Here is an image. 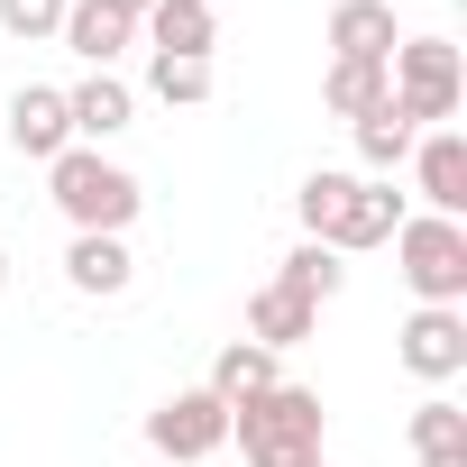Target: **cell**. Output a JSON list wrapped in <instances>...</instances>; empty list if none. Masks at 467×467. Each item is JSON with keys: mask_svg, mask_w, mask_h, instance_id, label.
<instances>
[{"mask_svg": "<svg viewBox=\"0 0 467 467\" xmlns=\"http://www.w3.org/2000/svg\"><path fill=\"white\" fill-rule=\"evenodd\" d=\"M321 394L312 385H266L229 412V440L248 449V467H312L321 458Z\"/></svg>", "mask_w": 467, "mask_h": 467, "instance_id": "2", "label": "cell"}, {"mask_svg": "<svg viewBox=\"0 0 467 467\" xmlns=\"http://www.w3.org/2000/svg\"><path fill=\"white\" fill-rule=\"evenodd\" d=\"M421 467H467V449H440V458H421Z\"/></svg>", "mask_w": 467, "mask_h": 467, "instance_id": "24", "label": "cell"}, {"mask_svg": "<svg viewBox=\"0 0 467 467\" xmlns=\"http://www.w3.org/2000/svg\"><path fill=\"white\" fill-rule=\"evenodd\" d=\"M92 74H110L119 56H129V37H138V19H119V10H101V0H74V10H65V28H56Z\"/></svg>", "mask_w": 467, "mask_h": 467, "instance_id": "15", "label": "cell"}, {"mask_svg": "<svg viewBox=\"0 0 467 467\" xmlns=\"http://www.w3.org/2000/svg\"><path fill=\"white\" fill-rule=\"evenodd\" d=\"M65 10H74V0H0V28H10L19 47H37V37L65 28Z\"/></svg>", "mask_w": 467, "mask_h": 467, "instance_id": "22", "label": "cell"}, {"mask_svg": "<svg viewBox=\"0 0 467 467\" xmlns=\"http://www.w3.org/2000/svg\"><path fill=\"white\" fill-rule=\"evenodd\" d=\"M330 47H339V65H385L403 47L394 0H339V10H330Z\"/></svg>", "mask_w": 467, "mask_h": 467, "instance_id": "11", "label": "cell"}, {"mask_svg": "<svg viewBox=\"0 0 467 467\" xmlns=\"http://www.w3.org/2000/svg\"><path fill=\"white\" fill-rule=\"evenodd\" d=\"M394 275L421 294V303H467V220H440V211H403V229H394Z\"/></svg>", "mask_w": 467, "mask_h": 467, "instance_id": "3", "label": "cell"}, {"mask_svg": "<svg viewBox=\"0 0 467 467\" xmlns=\"http://www.w3.org/2000/svg\"><path fill=\"white\" fill-rule=\"evenodd\" d=\"M211 83H220V74H211L202 56H147V92H156L165 110H202Z\"/></svg>", "mask_w": 467, "mask_h": 467, "instance_id": "18", "label": "cell"}, {"mask_svg": "<svg viewBox=\"0 0 467 467\" xmlns=\"http://www.w3.org/2000/svg\"><path fill=\"white\" fill-rule=\"evenodd\" d=\"M138 28H147L156 56H202L211 65V47H220V10H211V0H156Z\"/></svg>", "mask_w": 467, "mask_h": 467, "instance_id": "12", "label": "cell"}, {"mask_svg": "<svg viewBox=\"0 0 467 467\" xmlns=\"http://www.w3.org/2000/svg\"><path fill=\"white\" fill-rule=\"evenodd\" d=\"M458 47L449 37H403L394 56H385V101L412 119V129H449L458 119Z\"/></svg>", "mask_w": 467, "mask_h": 467, "instance_id": "4", "label": "cell"}, {"mask_svg": "<svg viewBox=\"0 0 467 467\" xmlns=\"http://www.w3.org/2000/svg\"><path fill=\"white\" fill-rule=\"evenodd\" d=\"M403 165H412V183H421V211L467 220V138H458V129H421Z\"/></svg>", "mask_w": 467, "mask_h": 467, "instance_id": "8", "label": "cell"}, {"mask_svg": "<svg viewBox=\"0 0 467 467\" xmlns=\"http://www.w3.org/2000/svg\"><path fill=\"white\" fill-rule=\"evenodd\" d=\"M275 285H294V294H303V303H330V294H339V285H348V257H330V248H321V239H303V248H294V257H285V275H275Z\"/></svg>", "mask_w": 467, "mask_h": 467, "instance_id": "20", "label": "cell"}, {"mask_svg": "<svg viewBox=\"0 0 467 467\" xmlns=\"http://www.w3.org/2000/svg\"><path fill=\"white\" fill-rule=\"evenodd\" d=\"M211 10H220V0H211Z\"/></svg>", "mask_w": 467, "mask_h": 467, "instance_id": "27", "label": "cell"}, {"mask_svg": "<svg viewBox=\"0 0 467 467\" xmlns=\"http://www.w3.org/2000/svg\"><path fill=\"white\" fill-rule=\"evenodd\" d=\"M321 101H330L339 119H367V110L385 101V65H339V56H330V74H321Z\"/></svg>", "mask_w": 467, "mask_h": 467, "instance_id": "19", "label": "cell"}, {"mask_svg": "<svg viewBox=\"0 0 467 467\" xmlns=\"http://www.w3.org/2000/svg\"><path fill=\"white\" fill-rule=\"evenodd\" d=\"M147 449H156V458H174V467H202V458H220V449H229V403H220L211 385H183V394H165V403L147 412Z\"/></svg>", "mask_w": 467, "mask_h": 467, "instance_id": "5", "label": "cell"}, {"mask_svg": "<svg viewBox=\"0 0 467 467\" xmlns=\"http://www.w3.org/2000/svg\"><path fill=\"white\" fill-rule=\"evenodd\" d=\"M394 358H403V376H421V385H449V376H467V312H449V303H421V312L394 330Z\"/></svg>", "mask_w": 467, "mask_h": 467, "instance_id": "7", "label": "cell"}, {"mask_svg": "<svg viewBox=\"0 0 467 467\" xmlns=\"http://www.w3.org/2000/svg\"><path fill=\"white\" fill-rule=\"evenodd\" d=\"M440 449H467V412H458L449 394L412 403V458H440Z\"/></svg>", "mask_w": 467, "mask_h": 467, "instance_id": "21", "label": "cell"}, {"mask_svg": "<svg viewBox=\"0 0 467 467\" xmlns=\"http://www.w3.org/2000/svg\"><path fill=\"white\" fill-rule=\"evenodd\" d=\"M0 294H10V248H0Z\"/></svg>", "mask_w": 467, "mask_h": 467, "instance_id": "25", "label": "cell"}, {"mask_svg": "<svg viewBox=\"0 0 467 467\" xmlns=\"http://www.w3.org/2000/svg\"><path fill=\"white\" fill-rule=\"evenodd\" d=\"M348 129H358V165H367L376 183H394V165H403V156H412V138H421L394 101H376V110H367V119H348Z\"/></svg>", "mask_w": 467, "mask_h": 467, "instance_id": "17", "label": "cell"}, {"mask_svg": "<svg viewBox=\"0 0 467 467\" xmlns=\"http://www.w3.org/2000/svg\"><path fill=\"white\" fill-rule=\"evenodd\" d=\"M312 467H330V458H312Z\"/></svg>", "mask_w": 467, "mask_h": 467, "instance_id": "26", "label": "cell"}, {"mask_svg": "<svg viewBox=\"0 0 467 467\" xmlns=\"http://www.w3.org/2000/svg\"><path fill=\"white\" fill-rule=\"evenodd\" d=\"M10 147H19L28 165H56V156L74 147V119H65V92H56V83H19V92H10Z\"/></svg>", "mask_w": 467, "mask_h": 467, "instance_id": "9", "label": "cell"}, {"mask_svg": "<svg viewBox=\"0 0 467 467\" xmlns=\"http://www.w3.org/2000/svg\"><path fill=\"white\" fill-rule=\"evenodd\" d=\"M47 202L74 220V239H129V220H138V174L129 165H110L101 147H65L56 165H47Z\"/></svg>", "mask_w": 467, "mask_h": 467, "instance_id": "1", "label": "cell"}, {"mask_svg": "<svg viewBox=\"0 0 467 467\" xmlns=\"http://www.w3.org/2000/svg\"><path fill=\"white\" fill-rule=\"evenodd\" d=\"M101 10H119V19H147V10H156V0H101Z\"/></svg>", "mask_w": 467, "mask_h": 467, "instance_id": "23", "label": "cell"}, {"mask_svg": "<svg viewBox=\"0 0 467 467\" xmlns=\"http://www.w3.org/2000/svg\"><path fill=\"white\" fill-rule=\"evenodd\" d=\"M312 330H321V303H303L294 285H257V303H248V339H257V348L285 358V348H303Z\"/></svg>", "mask_w": 467, "mask_h": 467, "instance_id": "14", "label": "cell"}, {"mask_svg": "<svg viewBox=\"0 0 467 467\" xmlns=\"http://www.w3.org/2000/svg\"><path fill=\"white\" fill-rule=\"evenodd\" d=\"M65 285H74V294H92V303H119V294L138 285L129 239H74V248H65Z\"/></svg>", "mask_w": 467, "mask_h": 467, "instance_id": "13", "label": "cell"}, {"mask_svg": "<svg viewBox=\"0 0 467 467\" xmlns=\"http://www.w3.org/2000/svg\"><path fill=\"white\" fill-rule=\"evenodd\" d=\"M65 119H74V147H110V138L138 119V92H129L119 74H83V83L65 92Z\"/></svg>", "mask_w": 467, "mask_h": 467, "instance_id": "10", "label": "cell"}, {"mask_svg": "<svg viewBox=\"0 0 467 467\" xmlns=\"http://www.w3.org/2000/svg\"><path fill=\"white\" fill-rule=\"evenodd\" d=\"M266 385H285V367H275V348H257V339H229L220 358H211V394L239 412L248 394H266Z\"/></svg>", "mask_w": 467, "mask_h": 467, "instance_id": "16", "label": "cell"}, {"mask_svg": "<svg viewBox=\"0 0 467 467\" xmlns=\"http://www.w3.org/2000/svg\"><path fill=\"white\" fill-rule=\"evenodd\" d=\"M403 229V192L394 183H376V174H348V192H339V211H330V229H321V248L330 257H367V248H385Z\"/></svg>", "mask_w": 467, "mask_h": 467, "instance_id": "6", "label": "cell"}]
</instances>
